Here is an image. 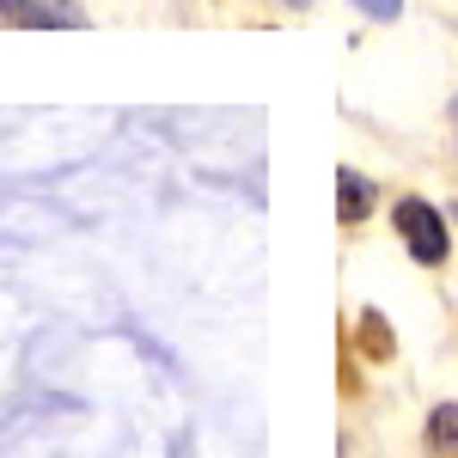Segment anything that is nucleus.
Masks as SVG:
<instances>
[{
    "label": "nucleus",
    "instance_id": "f257e3e1",
    "mask_svg": "<svg viewBox=\"0 0 458 458\" xmlns=\"http://www.w3.org/2000/svg\"><path fill=\"white\" fill-rule=\"evenodd\" d=\"M391 226H397L403 250H410L422 269H440V263H446L453 233H446V214L434 208V202H422V196H403V202L391 208Z\"/></svg>",
    "mask_w": 458,
    "mask_h": 458
},
{
    "label": "nucleus",
    "instance_id": "20e7f679",
    "mask_svg": "<svg viewBox=\"0 0 458 458\" xmlns=\"http://www.w3.org/2000/svg\"><path fill=\"white\" fill-rule=\"evenodd\" d=\"M458 446V403H440L428 416V453H453Z\"/></svg>",
    "mask_w": 458,
    "mask_h": 458
},
{
    "label": "nucleus",
    "instance_id": "423d86ee",
    "mask_svg": "<svg viewBox=\"0 0 458 458\" xmlns=\"http://www.w3.org/2000/svg\"><path fill=\"white\" fill-rule=\"evenodd\" d=\"M0 13H6V19H19V25H37V19H43L31 0H0Z\"/></svg>",
    "mask_w": 458,
    "mask_h": 458
},
{
    "label": "nucleus",
    "instance_id": "7ed1b4c3",
    "mask_svg": "<svg viewBox=\"0 0 458 458\" xmlns=\"http://www.w3.org/2000/svg\"><path fill=\"white\" fill-rule=\"evenodd\" d=\"M360 354H367V360H391V354H397V336H391V324L379 312L360 318Z\"/></svg>",
    "mask_w": 458,
    "mask_h": 458
},
{
    "label": "nucleus",
    "instance_id": "39448f33",
    "mask_svg": "<svg viewBox=\"0 0 458 458\" xmlns=\"http://www.w3.org/2000/svg\"><path fill=\"white\" fill-rule=\"evenodd\" d=\"M354 6H360V13H367V19H397V13H403V0H354Z\"/></svg>",
    "mask_w": 458,
    "mask_h": 458
},
{
    "label": "nucleus",
    "instance_id": "f03ea898",
    "mask_svg": "<svg viewBox=\"0 0 458 458\" xmlns=\"http://www.w3.org/2000/svg\"><path fill=\"white\" fill-rule=\"evenodd\" d=\"M373 214V183L360 172H336V220L343 226H360Z\"/></svg>",
    "mask_w": 458,
    "mask_h": 458
},
{
    "label": "nucleus",
    "instance_id": "0eeeda50",
    "mask_svg": "<svg viewBox=\"0 0 458 458\" xmlns=\"http://www.w3.org/2000/svg\"><path fill=\"white\" fill-rule=\"evenodd\" d=\"M282 6H293V13H300V6H312V0H282Z\"/></svg>",
    "mask_w": 458,
    "mask_h": 458
},
{
    "label": "nucleus",
    "instance_id": "6e6552de",
    "mask_svg": "<svg viewBox=\"0 0 458 458\" xmlns=\"http://www.w3.org/2000/svg\"><path fill=\"white\" fill-rule=\"evenodd\" d=\"M453 135H458V98H453Z\"/></svg>",
    "mask_w": 458,
    "mask_h": 458
}]
</instances>
